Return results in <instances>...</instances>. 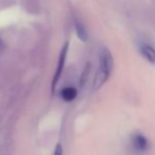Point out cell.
<instances>
[{"label": "cell", "mask_w": 155, "mask_h": 155, "mask_svg": "<svg viewBox=\"0 0 155 155\" xmlns=\"http://www.w3.org/2000/svg\"><path fill=\"white\" fill-rule=\"evenodd\" d=\"M89 71H90V64H88V67L86 68L84 70V74L81 75V79H80V86H84V84L86 82V79L88 78V75H89Z\"/></svg>", "instance_id": "cell-7"}, {"label": "cell", "mask_w": 155, "mask_h": 155, "mask_svg": "<svg viewBox=\"0 0 155 155\" xmlns=\"http://www.w3.org/2000/svg\"><path fill=\"white\" fill-rule=\"evenodd\" d=\"M60 96L64 101H73L77 96V90L74 87H65L60 92Z\"/></svg>", "instance_id": "cell-6"}, {"label": "cell", "mask_w": 155, "mask_h": 155, "mask_svg": "<svg viewBox=\"0 0 155 155\" xmlns=\"http://www.w3.org/2000/svg\"><path fill=\"white\" fill-rule=\"evenodd\" d=\"M63 154V150H62V146L61 143H57L55 147V151H54V155H62Z\"/></svg>", "instance_id": "cell-8"}, {"label": "cell", "mask_w": 155, "mask_h": 155, "mask_svg": "<svg viewBox=\"0 0 155 155\" xmlns=\"http://www.w3.org/2000/svg\"><path fill=\"white\" fill-rule=\"evenodd\" d=\"M2 49H3V42H2L1 38H0V52L2 51Z\"/></svg>", "instance_id": "cell-9"}, {"label": "cell", "mask_w": 155, "mask_h": 155, "mask_svg": "<svg viewBox=\"0 0 155 155\" xmlns=\"http://www.w3.org/2000/svg\"><path fill=\"white\" fill-rule=\"evenodd\" d=\"M68 50H69V42H65V45H63L61 52H60L59 55V59H58V64H57V69H56L55 75H54L53 81H52V94L55 92L56 86H57L58 81L60 79V76L62 74L63 68H64V63H65V59H67V54H68Z\"/></svg>", "instance_id": "cell-2"}, {"label": "cell", "mask_w": 155, "mask_h": 155, "mask_svg": "<svg viewBox=\"0 0 155 155\" xmlns=\"http://www.w3.org/2000/svg\"><path fill=\"white\" fill-rule=\"evenodd\" d=\"M139 51H140V54L147 61H149L152 64H155V49L153 47L145 43V45H140Z\"/></svg>", "instance_id": "cell-4"}, {"label": "cell", "mask_w": 155, "mask_h": 155, "mask_svg": "<svg viewBox=\"0 0 155 155\" xmlns=\"http://www.w3.org/2000/svg\"><path fill=\"white\" fill-rule=\"evenodd\" d=\"M74 25H75V31H76V34H77L78 38H79L82 42L88 41V38H89L88 31H87L84 23L80 22L77 19H75V20H74Z\"/></svg>", "instance_id": "cell-5"}, {"label": "cell", "mask_w": 155, "mask_h": 155, "mask_svg": "<svg viewBox=\"0 0 155 155\" xmlns=\"http://www.w3.org/2000/svg\"><path fill=\"white\" fill-rule=\"evenodd\" d=\"M132 143L134 149H136L137 151H146L148 149V146H149V141H148L147 137L143 136L140 133H135L132 137Z\"/></svg>", "instance_id": "cell-3"}, {"label": "cell", "mask_w": 155, "mask_h": 155, "mask_svg": "<svg viewBox=\"0 0 155 155\" xmlns=\"http://www.w3.org/2000/svg\"><path fill=\"white\" fill-rule=\"evenodd\" d=\"M113 70V57L107 48L101 47L99 50V65L93 84L94 90H98L109 79Z\"/></svg>", "instance_id": "cell-1"}]
</instances>
